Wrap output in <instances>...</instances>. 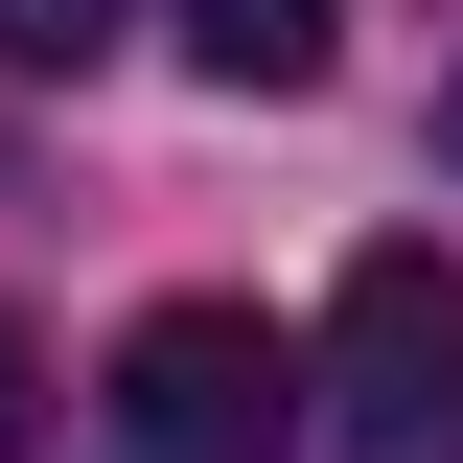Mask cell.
Returning <instances> with one entry per match:
<instances>
[{
  "label": "cell",
  "instance_id": "1",
  "mask_svg": "<svg viewBox=\"0 0 463 463\" xmlns=\"http://www.w3.org/2000/svg\"><path fill=\"white\" fill-rule=\"evenodd\" d=\"M325 463H463V279L440 255H347L325 301Z\"/></svg>",
  "mask_w": 463,
  "mask_h": 463
},
{
  "label": "cell",
  "instance_id": "2",
  "mask_svg": "<svg viewBox=\"0 0 463 463\" xmlns=\"http://www.w3.org/2000/svg\"><path fill=\"white\" fill-rule=\"evenodd\" d=\"M116 440H139V463H279V440H301V347L255 325V301L116 325Z\"/></svg>",
  "mask_w": 463,
  "mask_h": 463
},
{
  "label": "cell",
  "instance_id": "3",
  "mask_svg": "<svg viewBox=\"0 0 463 463\" xmlns=\"http://www.w3.org/2000/svg\"><path fill=\"white\" fill-rule=\"evenodd\" d=\"M325 47H347V0H185V70L209 93H325Z\"/></svg>",
  "mask_w": 463,
  "mask_h": 463
},
{
  "label": "cell",
  "instance_id": "4",
  "mask_svg": "<svg viewBox=\"0 0 463 463\" xmlns=\"http://www.w3.org/2000/svg\"><path fill=\"white\" fill-rule=\"evenodd\" d=\"M116 47V0H0V70H93Z\"/></svg>",
  "mask_w": 463,
  "mask_h": 463
},
{
  "label": "cell",
  "instance_id": "5",
  "mask_svg": "<svg viewBox=\"0 0 463 463\" xmlns=\"http://www.w3.org/2000/svg\"><path fill=\"white\" fill-rule=\"evenodd\" d=\"M47 440V347H24V301H0V463Z\"/></svg>",
  "mask_w": 463,
  "mask_h": 463
},
{
  "label": "cell",
  "instance_id": "6",
  "mask_svg": "<svg viewBox=\"0 0 463 463\" xmlns=\"http://www.w3.org/2000/svg\"><path fill=\"white\" fill-rule=\"evenodd\" d=\"M440 163H463V70H440Z\"/></svg>",
  "mask_w": 463,
  "mask_h": 463
}]
</instances>
